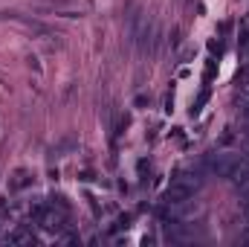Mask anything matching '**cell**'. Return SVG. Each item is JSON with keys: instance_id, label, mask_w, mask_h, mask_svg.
<instances>
[{"instance_id": "obj_1", "label": "cell", "mask_w": 249, "mask_h": 247, "mask_svg": "<svg viewBox=\"0 0 249 247\" xmlns=\"http://www.w3.org/2000/svg\"><path fill=\"white\" fill-rule=\"evenodd\" d=\"M44 6H50L55 15H64V18H78L81 15V3L78 0H41Z\"/></svg>"}, {"instance_id": "obj_2", "label": "cell", "mask_w": 249, "mask_h": 247, "mask_svg": "<svg viewBox=\"0 0 249 247\" xmlns=\"http://www.w3.org/2000/svg\"><path fill=\"white\" fill-rule=\"evenodd\" d=\"M212 169L220 175V178H232L241 166H238V160L235 157H226V154H217L214 160H212Z\"/></svg>"}, {"instance_id": "obj_3", "label": "cell", "mask_w": 249, "mask_h": 247, "mask_svg": "<svg viewBox=\"0 0 249 247\" xmlns=\"http://www.w3.org/2000/svg\"><path fill=\"white\" fill-rule=\"evenodd\" d=\"M151 29H154L151 21H139V26H136V32H133V35H136V44H139L142 53L151 47Z\"/></svg>"}, {"instance_id": "obj_4", "label": "cell", "mask_w": 249, "mask_h": 247, "mask_svg": "<svg viewBox=\"0 0 249 247\" xmlns=\"http://www.w3.org/2000/svg\"><path fill=\"white\" fill-rule=\"evenodd\" d=\"M232 178H235V186H238L241 192H249V172H241V169H238Z\"/></svg>"}, {"instance_id": "obj_5", "label": "cell", "mask_w": 249, "mask_h": 247, "mask_svg": "<svg viewBox=\"0 0 249 247\" xmlns=\"http://www.w3.org/2000/svg\"><path fill=\"white\" fill-rule=\"evenodd\" d=\"M32 184V178H29V175H26V172H18V175H15V181H12V189H23V186H29Z\"/></svg>"}, {"instance_id": "obj_6", "label": "cell", "mask_w": 249, "mask_h": 247, "mask_svg": "<svg viewBox=\"0 0 249 247\" xmlns=\"http://www.w3.org/2000/svg\"><path fill=\"white\" fill-rule=\"evenodd\" d=\"M247 44H249V35H247V29H241V38H238V50L244 53V50H247Z\"/></svg>"}, {"instance_id": "obj_7", "label": "cell", "mask_w": 249, "mask_h": 247, "mask_svg": "<svg viewBox=\"0 0 249 247\" xmlns=\"http://www.w3.org/2000/svg\"><path fill=\"white\" fill-rule=\"evenodd\" d=\"M6 209H9V201H6V198H0V215H6Z\"/></svg>"}, {"instance_id": "obj_8", "label": "cell", "mask_w": 249, "mask_h": 247, "mask_svg": "<svg viewBox=\"0 0 249 247\" xmlns=\"http://www.w3.org/2000/svg\"><path fill=\"white\" fill-rule=\"evenodd\" d=\"M247 117H249V99H247Z\"/></svg>"}]
</instances>
